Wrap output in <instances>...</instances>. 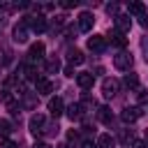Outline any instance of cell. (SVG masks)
<instances>
[{
  "label": "cell",
  "mask_w": 148,
  "mask_h": 148,
  "mask_svg": "<svg viewBox=\"0 0 148 148\" xmlns=\"http://www.w3.org/2000/svg\"><path fill=\"white\" fill-rule=\"evenodd\" d=\"M12 123L7 120V118H0V139H7L9 134H12Z\"/></svg>",
  "instance_id": "cell-19"
},
{
  "label": "cell",
  "mask_w": 148,
  "mask_h": 148,
  "mask_svg": "<svg viewBox=\"0 0 148 148\" xmlns=\"http://www.w3.org/2000/svg\"><path fill=\"white\" fill-rule=\"evenodd\" d=\"M139 23H141V25H143V28H148V14H143V16H141V18H139Z\"/></svg>",
  "instance_id": "cell-29"
},
{
  "label": "cell",
  "mask_w": 148,
  "mask_h": 148,
  "mask_svg": "<svg viewBox=\"0 0 148 148\" xmlns=\"http://www.w3.org/2000/svg\"><path fill=\"white\" fill-rule=\"evenodd\" d=\"M120 118H123V123H134V120L141 118V109L139 106H127V109H123Z\"/></svg>",
  "instance_id": "cell-12"
},
{
  "label": "cell",
  "mask_w": 148,
  "mask_h": 148,
  "mask_svg": "<svg viewBox=\"0 0 148 148\" xmlns=\"http://www.w3.org/2000/svg\"><path fill=\"white\" fill-rule=\"evenodd\" d=\"M120 139H123L125 143H134V134H132V132H123V136H120Z\"/></svg>",
  "instance_id": "cell-24"
},
{
  "label": "cell",
  "mask_w": 148,
  "mask_h": 148,
  "mask_svg": "<svg viewBox=\"0 0 148 148\" xmlns=\"http://www.w3.org/2000/svg\"><path fill=\"white\" fill-rule=\"evenodd\" d=\"M46 69H49V72H58V69H60V62H58V60H49V62H46Z\"/></svg>",
  "instance_id": "cell-23"
},
{
  "label": "cell",
  "mask_w": 148,
  "mask_h": 148,
  "mask_svg": "<svg viewBox=\"0 0 148 148\" xmlns=\"http://www.w3.org/2000/svg\"><path fill=\"white\" fill-rule=\"evenodd\" d=\"M88 49H90L92 53H102V51H106V37H102V35H92V37H88Z\"/></svg>",
  "instance_id": "cell-7"
},
{
  "label": "cell",
  "mask_w": 148,
  "mask_h": 148,
  "mask_svg": "<svg viewBox=\"0 0 148 148\" xmlns=\"http://www.w3.org/2000/svg\"><path fill=\"white\" fill-rule=\"evenodd\" d=\"M32 148H51V146H49V143H42V141H39V143H35Z\"/></svg>",
  "instance_id": "cell-32"
},
{
  "label": "cell",
  "mask_w": 148,
  "mask_h": 148,
  "mask_svg": "<svg viewBox=\"0 0 148 148\" xmlns=\"http://www.w3.org/2000/svg\"><path fill=\"white\" fill-rule=\"evenodd\" d=\"M81 148H97V143H92V141H83Z\"/></svg>",
  "instance_id": "cell-30"
},
{
  "label": "cell",
  "mask_w": 148,
  "mask_h": 148,
  "mask_svg": "<svg viewBox=\"0 0 148 148\" xmlns=\"http://www.w3.org/2000/svg\"><path fill=\"white\" fill-rule=\"evenodd\" d=\"M28 35H30V28H28V23H25V21L16 23V25H14V30H12V39H14L16 44H25V42H28Z\"/></svg>",
  "instance_id": "cell-3"
},
{
  "label": "cell",
  "mask_w": 148,
  "mask_h": 148,
  "mask_svg": "<svg viewBox=\"0 0 148 148\" xmlns=\"http://www.w3.org/2000/svg\"><path fill=\"white\" fill-rule=\"evenodd\" d=\"M146 109H148V102H146Z\"/></svg>",
  "instance_id": "cell-36"
},
{
  "label": "cell",
  "mask_w": 148,
  "mask_h": 148,
  "mask_svg": "<svg viewBox=\"0 0 148 148\" xmlns=\"http://www.w3.org/2000/svg\"><path fill=\"white\" fill-rule=\"evenodd\" d=\"M97 118H99V123H104V125H111V120H113V113H111V109H109V106H99V109H97Z\"/></svg>",
  "instance_id": "cell-16"
},
{
  "label": "cell",
  "mask_w": 148,
  "mask_h": 148,
  "mask_svg": "<svg viewBox=\"0 0 148 148\" xmlns=\"http://www.w3.org/2000/svg\"><path fill=\"white\" fill-rule=\"evenodd\" d=\"M146 143H148V130H146Z\"/></svg>",
  "instance_id": "cell-35"
},
{
  "label": "cell",
  "mask_w": 148,
  "mask_h": 148,
  "mask_svg": "<svg viewBox=\"0 0 148 148\" xmlns=\"http://www.w3.org/2000/svg\"><path fill=\"white\" fill-rule=\"evenodd\" d=\"M92 25H95V16H92L90 12H81V14H79V30H81V32H90Z\"/></svg>",
  "instance_id": "cell-8"
},
{
  "label": "cell",
  "mask_w": 148,
  "mask_h": 148,
  "mask_svg": "<svg viewBox=\"0 0 148 148\" xmlns=\"http://www.w3.org/2000/svg\"><path fill=\"white\" fill-rule=\"evenodd\" d=\"M28 130L32 136H42L46 132V116L44 113H32L30 120H28Z\"/></svg>",
  "instance_id": "cell-1"
},
{
  "label": "cell",
  "mask_w": 148,
  "mask_h": 148,
  "mask_svg": "<svg viewBox=\"0 0 148 148\" xmlns=\"http://www.w3.org/2000/svg\"><path fill=\"white\" fill-rule=\"evenodd\" d=\"M109 37H111V44H113V46H118V49H123V46L127 44V39H125V37L120 35V32H116V30H113V32H111Z\"/></svg>",
  "instance_id": "cell-21"
},
{
  "label": "cell",
  "mask_w": 148,
  "mask_h": 148,
  "mask_svg": "<svg viewBox=\"0 0 148 148\" xmlns=\"http://www.w3.org/2000/svg\"><path fill=\"white\" fill-rule=\"evenodd\" d=\"M0 148H18V146H16L14 141H9V139H2V141H0Z\"/></svg>",
  "instance_id": "cell-25"
},
{
  "label": "cell",
  "mask_w": 148,
  "mask_h": 148,
  "mask_svg": "<svg viewBox=\"0 0 148 148\" xmlns=\"http://www.w3.org/2000/svg\"><path fill=\"white\" fill-rule=\"evenodd\" d=\"M97 148H116V139H113L111 134H99Z\"/></svg>",
  "instance_id": "cell-17"
},
{
  "label": "cell",
  "mask_w": 148,
  "mask_h": 148,
  "mask_svg": "<svg viewBox=\"0 0 148 148\" xmlns=\"http://www.w3.org/2000/svg\"><path fill=\"white\" fill-rule=\"evenodd\" d=\"M56 148H69V146H67V143H60V146H56Z\"/></svg>",
  "instance_id": "cell-34"
},
{
  "label": "cell",
  "mask_w": 148,
  "mask_h": 148,
  "mask_svg": "<svg viewBox=\"0 0 148 148\" xmlns=\"http://www.w3.org/2000/svg\"><path fill=\"white\" fill-rule=\"evenodd\" d=\"M76 5H79L76 0H65V2H62V7H67V9H69V7H76Z\"/></svg>",
  "instance_id": "cell-28"
},
{
  "label": "cell",
  "mask_w": 148,
  "mask_h": 148,
  "mask_svg": "<svg viewBox=\"0 0 148 148\" xmlns=\"http://www.w3.org/2000/svg\"><path fill=\"white\" fill-rule=\"evenodd\" d=\"M106 12H109V14H116V12H118V5H116V2L106 5Z\"/></svg>",
  "instance_id": "cell-26"
},
{
  "label": "cell",
  "mask_w": 148,
  "mask_h": 148,
  "mask_svg": "<svg viewBox=\"0 0 148 148\" xmlns=\"http://www.w3.org/2000/svg\"><path fill=\"white\" fill-rule=\"evenodd\" d=\"M5 12H7V5H5V2H0V14H5Z\"/></svg>",
  "instance_id": "cell-33"
},
{
  "label": "cell",
  "mask_w": 148,
  "mask_h": 148,
  "mask_svg": "<svg viewBox=\"0 0 148 148\" xmlns=\"http://www.w3.org/2000/svg\"><path fill=\"white\" fill-rule=\"evenodd\" d=\"M35 88H37L39 95H51V92H53V83H51L46 76H39V79L35 81Z\"/></svg>",
  "instance_id": "cell-13"
},
{
  "label": "cell",
  "mask_w": 148,
  "mask_h": 148,
  "mask_svg": "<svg viewBox=\"0 0 148 148\" xmlns=\"http://www.w3.org/2000/svg\"><path fill=\"white\" fill-rule=\"evenodd\" d=\"M25 23H28V28H30L32 32H44V30H46V18H44L42 14L25 18Z\"/></svg>",
  "instance_id": "cell-9"
},
{
  "label": "cell",
  "mask_w": 148,
  "mask_h": 148,
  "mask_svg": "<svg viewBox=\"0 0 148 148\" xmlns=\"http://www.w3.org/2000/svg\"><path fill=\"white\" fill-rule=\"evenodd\" d=\"M49 113H51L53 118H60V116L65 113V104H62L60 97H51V99H49Z\"/></svg>",
  "instance_id": "cell-11"
},
{
  "label": "cell",
  "mask_w": 148,
  "mask_h": 148,
  "mask_svg": "<svg viewBox=\"0 0 148 148\" xmlns=\"http://www.w3.org/2000/svg\"><path fill=\"white\" fill-rule=\"evenodd\" d=\"M123 83L132 90V88H139V76L134 74V72H130V74H125V79H123Z\"/></svg>",
  "instance_id": "cell-20"
},
{
  "label": "cell",
  "mask_w": 148,
  "mask_h": 148,
  "mask_svg": "<svg viewBox=\"0 0 148 148\" xmlns=\"http://www.w3.org/2000/svg\"><path fill=\"white\" fill-rule=\"evenodd\" d=\"M113 25H116V32L127 35L130 28H132V18H130V14H116V16H113Z\"/></svg>",
  "instance_id": "cell-5"
},
{
  "label": "cell",
  "mask_w": 148,
  "mask_h": 148,
  "mask_svg": "<svg viewBox=\"0 0 148 148\" xmlns=\"http://www.w3.org/2000/svg\"><path fill=\"white\" fill-rule=\"evenodd\" d=\"M141 51H143V58H146V62H148V35L141 37Z\"/></svg>",
  "instance_id": "cell-22"
},
{
  "label": "cell",
  "mask_w": 148,
  "mask_h": 148,
  "mask_svg": "<svg viewBox=\"0 0 148 148\" xmlns=\"http://www.w3.org/2000/svg\"><path fill=\"white\" fill-rule=\"evenodd\" d=\"M44 51H46V46H44L42 42H35V44L30 46V51H28V62L35 65V62L44 60Z\"/></svg>",
  "instance_id": "cell-6"
},
{
  "label": "cell",
  "mask_w": 148,
  "mask_h": 148,
  "mask_svg": "<svg viewBox=\"0 0 148 148\" xmlns=\"http://www.w3.org/2000/svg\"><path fill=\"white\" fill-rule=\"evenodd\" d=\"M118 90H120V81L118 79H104L102 81V95L106 99H113L118 95Z\"/></svg>",
  "instance_id": "cell-4"
},
{
  "label": "cell",
  "mask_w": 148,
  "mask_h": 148,
  "mask_svg": "<svg viewBox=\"0 0 148 148\" xmlns=\"http://www.w3.org/2000/svg\"><path fill=\"white\" fill-rule=\"evenodd\" d=\"M127 12H130V16H139V18H141V16L146 14V7H143L141 2H130V5H127Z\"/></svg>",
  "instance_id": "cell-18"
},
{
  "label": "cell",
  "mask_w": 148,
  "mask_h": 148,
  "mask_svg": "<svg viewBox=\"0 0 148 148\" xmlns=\"http://www.w3.org/2000/svg\"><path fill=\"white\" fill-rule=\"evenodd\" d=\"M132 53H127V51H120L118 56H113V67L116 69H120V72H130L132 69Z\"/></svg>",
  "instance_id": "cell-2"
},
{
  "label": "cell",
  "mask_w": 148,
  "mask_h": 148,
  "mask_svg": "<svg viewBox=\"0 0 148 148\" xmlns=\"http://www.w3.org/2000/svg\"><path fill=\"white\" fill-rule=\"evenodd\" d=\"M132 148H148V143H143V141H134Z\"/></svg>",
  "instance_id": "cell-31"
},
{
  "label": "cell",
  "mask_w": 148,
  "mask_h": 148,
  "mask_svg": "<svg viewBox=\"0 0 148 148\" xmlns=\"http://www.w3.org/2000/svg\"><path fill=\"white\" fill-rule=\"evenodd\" d=\"M65 113H67V118H69V120H81V118H83V116H86V113H83V109H81V104H79V102H74V104H69V106H67V111H65Z\"/></svg>",
  "instance_id": "cell-14"
},
{
  "label": "cell",
  "mask_w": 148,
  "mask_h": 148,
  "mask_svg": "<svg viewBox=\"0 0 148 148\" xmlns=\"http://www.w3.org/2000/svg\"><path fill=\"white\" fill-rule=\"evenodd\" d=\"M67 60H69V65H81V62L86 60V56H83L79 49H69V51H67Z\"/></svg>",
  "instance_id": "cell-15"
},
{
  "label": "cell",
  "mask_w": 148,
  "mask_h": 148,
  "mask_svg": "<svg viewBox=\"0 0 148 148\" xmlns=\"http://www.w3.org/2000/svg\"><path fill=\"white\" fill-rule=\"evenodd\" d=\"M76 83H79L81 90H88V88H92V83H95V74H92V72H81V74H76Z\"/></svg>",
  "instance_id": "cell-10"
},
{
  "label": "cell",
  "mask_w": 148,
  "mask_h": 148,
  "mask_svg": "<svg viewBox=\"0 0 148 148\" xmlns=\"http://www.w3.org/2000/svg\"><path fill=\"white\" fill-rule=\"evenodd\" d=\"M74 74H76V72H74V65H67V67H65V76H74Z\"/></svg>",
  "instance_id": "cell-27"
}]
</instances>
